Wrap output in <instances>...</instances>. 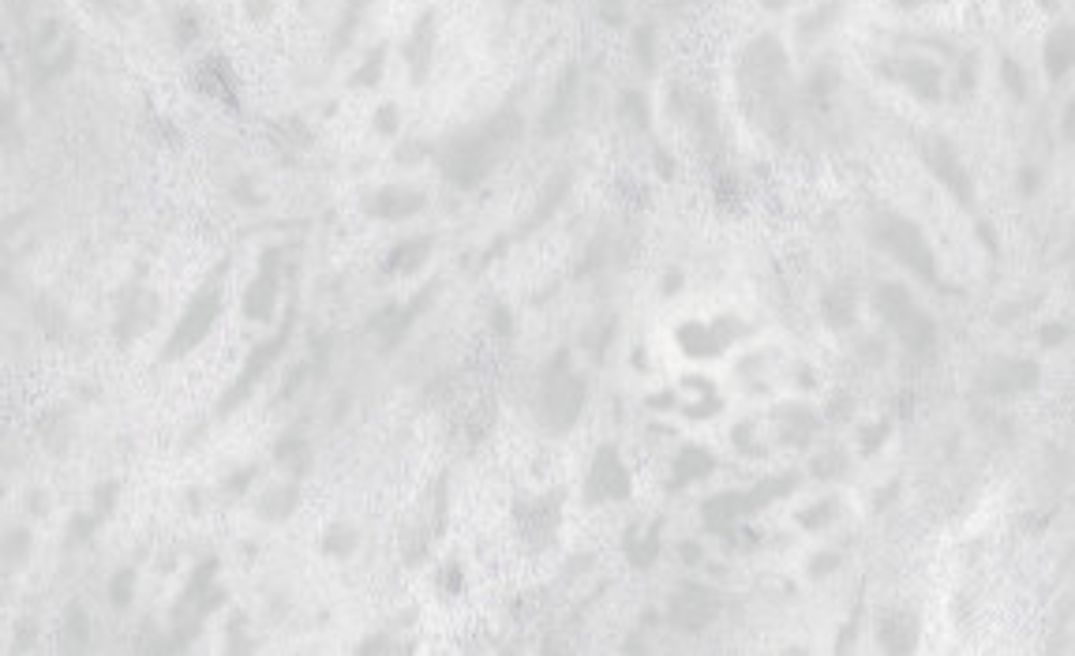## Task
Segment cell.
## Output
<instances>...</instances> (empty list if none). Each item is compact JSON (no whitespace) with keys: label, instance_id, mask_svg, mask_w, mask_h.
Segmentation results:
<instances>
[{"label":"cell","instance_id":"cell-29","mask_svg":"<svg viewBox=\"0 0 1075 656\" xmlns=\"http://www.w3.org/2000/svg\"><path fill=\"white\" fill-rule=\"evenodd\" d=\"M619 4L622 0H600V8H604L607 19H619Z\"/></svg>","mask_w":1075,"mask_h":656},{"label":"cell","instance_id":"cell-21","mask_svg":"<svg viewBox=\"0 0 1075 656\" xmlns=\"http://www.w3.org/2000/svg\"><path fill=\"white\" fill-rule=\"evenodd\" d=\"M356 548V533L345 525H330L326 529V552L330 555H349Z\"/></svg>","mask_w":1075,"mask_h":656},{"label":"cell","instance_id":"cell-4","mask_svg":"<svg viewBox=\"0 0 1075 656\" xmlns=\"http://www.w3.org/2000/svg\"><path fill=\"white\" fill-rule=\"evenodd\" d=\"M922 158H926L929 173L941 180L944 188L956 195L963 207H974V180H971V173H967V165L959 162V150L952 147L948 139L929 135L926 143H922Z\"/></svg>","mask_w":1075,"mask_h":656},{"label":"cell","instance_id":"cell-3","mask_svg":"<svg viewBox=\"0 0 1075 656\" xmlns=\"http://www.w3.org/2000/svg\"><path fill=\"white\" fill-rule=\"evenodd\" d=\"M877 244L892 255L896 263L918 274L922 282H937V259L929 248L926 233L911 222V218H899V214H884L877 222Z\"/></svg>","mask_w":1075,"mask_h":656},{"label":"cell","instance_id":"cell-26","mask_svg":"<svg viewBox=\"0 0 1075 656\" xmlns=\"http://www.w3.org/2000/svg\"><path fill=\"white\" fill-rule=\"evenodd\" d=\"M637 53H641V64H652V49H648V27L637 30Z\"/></svg>","mask_w":1075,"mask_h":656},{"label":"cell","instance_id":"cell-16","mask_svg":"<svg viewBox=\"0 0 1075 656\" xmlns=\"http://www.w3.org/2000/svg\"><path fill=\"white\" fill-rule=\"evenodd\" d=\"M431 45H435V30H431V15L420 23V27L413 30V38H409V49H405V57H409V64H413V75H424L428 72V60H431Z\"/></svg>","mask_w":1075,"mask_h":656},{"label":"cell","instance_id":"cell-27","mask_svg":"<svg viewBox=\"0 0 1075 656\" xmlns=\"http://www.w3.org/2000/svg\"><path fill=\"white\" fill-rule=\"evenodd\" d=\"M128 593H132V574H124V582H113V597H117V604H128Z\"/></svg>","mask_w":1075,"mask_h":656},{"label":"cell","instance_id":"cell-24","mask_svg":"<svg viewBox=\"0 0 1075 656\" xmlns=\"http://www.w3.org/2000/svg\"><path fill=\"white\" fill-rule=\"evenodd\" d=\"M813 473H817V477H828V473H843V458H840V454L817 458V462H813Z\"/></svg>","mask_w":1075,"mask_h":656},{"label":"cell","instance_id":"cell-28","mask_svg":"<svg viewBox=\"0 0 1075 656\" xmlns=\"http://www.w3.org/2000/svg\"><path fill=\"white\" fill-rule=\"evenodd\" d=\"M379 128H383V132L386 128H390V132L398 128V109H394V105H390V109H379Z\"/></svg>","mask_w":1075,"mask_h":656},{"label":"cell","instance_id":"cell-18","mask_svg":"<svg viewBox=\"0 0 1075 656\" xmlns=\"http://www.w3.org/2000/svg\"><path fill=\"white\" fill-rule=\"evenodd\" d=\"M825 315L832 327H851L855 323V297H851V289H832L825 297Z\"/></svg>","mask_w":1075,"mask_h":656},{"label":"cell","instance_id":"cell-10","mask_svg":"<svg viewBox=\"0 0 1075 656\" xmlns=\"http://www.w3.org/2000/svg\"><path fill=\"white\" fill-rule=\"evenodd\" d=\"M892 75H896L903 87H911L918 98H941V72L929 60L922 57L899 60L896 68H892Z\"/></svg>","mask_w":1075,"mask_h":656},{"label":"cell","instance_id":"cell-2","mask_svg":"<svg viewBox=\"0 0 1075 656\" xmlns=\"http://www.w3.org/2000/svg\"><path fill=\"white\" fill-rule=\"evenodd\" d=\"M877 312H881V319L888 323V327L896 330L899 334V342L907 345L911 353H926V349H933V338H937V330H933V319H929L918 304H914V297L903 289V285L896 282H888L877 289Z\"/></svg>","mask_w":1075,"mask_h":656},{"label":"cell","instance_id":"cell-17","mask_svg":"<svg viewBox=\"0 0 1075 656\" xmlns=\"http://www.w3.org/2000/svg\"><path fill=\"white\" fill-rule=\"evenodd\" d=\"M424 255H428V240H409V244H401V248L390 252L386 267L394 270V274H413L424 263Z\"/></svg>","mask_w":1075,"mask_h":656},{"label":"cell","instance_id":"cell-20","mask_svg":"<svg viewBox=\"0 0 1075 656\" xmlns=\"http://www.w3.org/2000/svg\"><path fill=\"white\" fill-rule=\"evenodd\" d=\"M293 503H296L293 488H274L259 507H263V518H285V514L293 510Z\"/></svg>","mask_w":1075,"mask_h":656},{"label":"cell","instance_id":"cell-12","mask_svg":"<svg viewBox=\"0 0 1075 656\" xmlns=\"http://www.w3.org/2000/svg\"><path fill=\"white\" fill-rule=\"evenodd\" d=\"M285 342H289V327H281V330H278V334H274V342L259 345V349H255V353H251L248 368H244V375H240V379H236V390H233V398H229V402H225V405H233V402H236V398H244V394H248V387H251V383H255V379H259V375H263V372H266V368H270V364H274V357H278L281 349H285Z\"/></svg>","mask_w":1075,"mask_h":656},{"label":"cell","instance_id":"cell-30","mask_svg":"<svg viewBox=\"0 0 1075 656\" xmlns=\"http://www.w3.org/2000/svg\"><path fill=\"white\" fill-rule=\"evenodd\" d=\"M1042 338H1046V342H1061L1064 327H1061V323H1053V327H1046V334H1042Z\"/></svg>","mask_w":1075,"mask_h":656},{"label":"cell","instance_id":"cell-1","mask_svg":"<svg viewBox=\"0 0 1075 656\" xmlns=\"http://www.w3.org/2000/svg\"><path fill=\"white\" fill-rule=\"evenodd\" d=\"M517 135H521V117H517V113H499V117H491L484 128H476V132L461 135V139L450 143L446 162H442L446 165V177L454 180V184H461V188L480 184V180L495 169V162L502 158V150L514 147Z\"/></svg>","mask_w":1075,"mask_h":656},{"label":"cell","instance_id":"cell-31","mask_svg":"<svg viewBox=\"0 0 1075 656\" xmlns=\"http://www.w3.org/2000/svg\"><path fill=\"white\" fill-rule=\"evenodd\" d=\"M248 12H251V15H263V12H266V0H248Z\"/></svg>","mask_w":1075,"mask_h":656},{"label":"cell","instance_id":"cell-22","mask_svg":"<svg viewBox=\"0 0 1075 656\" xmlns=\"http://www.w3.org/2000/svg\"><path fill=\"white\" fill-rule=\"evenodd\" d=\"M1001 72H1004V83H1008V90H1012L1016 98H1023V94H1027V79H1023V72H1016V60H1004Z\"/></svg>","mask_w":1075,"mask_h":656},{"label":"cell","instance_id":"cell-25","mask_svg":"<svg viewBox=\"0 0 1075 656\" xmlns=\"http://www.w3.org/2000/svg\"><path fill=\"white\" fill-rule=\"evenodd\" d=\"M832 567H840V555H817V559H813V574H817V578L832 574Z\"/></svg>","mask_w":1075,"mask_h":656},{"label":"cell","instance_id":"cell-19","mask_svg":"<svg viewBox=\"0 0 1075 656\" xmlns=\"http://www.w3.org/2000/svg\"><path fill=\"white\" fill-rule=\"evenodd\" d=\"M678 480H697V477H705V473H712V458H708L705 450L701 447H690V450H682V458H678Z\"/></svg>","mask_w":1075,"mask_h":656},{"label":"cell","instance_id":"cell-11","mask_svg":"<svg viewBox=\"0 0 1075 656\" xmlns=\"http://www.w3.org/2000/svg\"><path fill=\"white\" fill-rule=\"evenodd\" d=\"M776 432H780L783 443L791 447H806L817 432V417H813L806 405H783L776 413Z\"/></svg>","mask_w":1075,"mask_h":656},{"label":"cell","instance_id":"cell-7","mask_svg":"<svg viewBox=\"0 0 1075 656\" xmlns=\"http://www.w3.org/2000/svg\"><path fill=\"white\" fill-rule=\"evenodd\" d=\"M716 612H720V597H716L712 589H705V585H690V589H682V593L671 600V623L682 630H690V634L705 630L708 623L716 619Z\"/></svg>","mask_w":1075,"mask_h":656},{"label":"cell","instance_id":"cell-23","mask_svg":"<svg viewBox=\"0 0 1075 656\" xmlns=\"http://www.w3.org/2000/svg\"><path fill=\"white\" fill-rule=\"evenodd\" d=\"M828 518H832V503H817L813 510H806V514H802V525L821 529V525H828Z\"/></svg>","mask_w":1075,"mask_h":656},{"label":"cell","instance_id":"cell-13","mask_svg":"<svg viewBox=\"0 0 1075 656\" xmlns=\"http://www.w3.org/2000/svg\"><path fill=\"white\" fill-rule=\"evenodd\" d=\"M678 342H682V349L690 353V357H716V353H723V345H727V334H720V327H701V323H690V327H682L678 330Z\"/></svg>","mask_w":1075,"mask_h":656},{"label":"cell","instance_id":"cell-14","mask_svg":"<svg viewBox=\"0 0 1075 656\" xmlns=\"http://www.w3.org/2000/svg\"><path fill=\"white\" fill-rule=\"evenodd\" d=\"M1072 57H1075V45H1072V27H1057L1053 34H1049V42H1046V68L1053 79H1061L1068 68H1072Z\"/></svg>","mask_w":1075,"mask_h":656},{"label":"cell","instance_id":"cell-32","mask_svg":"<svg viewBox=\"0 0 1075 656\" xmlns=\"http://www.w3.org/2000/svg\"><path fill=\"white\" fill-rule=\"evenodd\" d=\"M356 4H368V0H356Z\"/></svg>","mask_w":1075,"mask_h":656},{"label":"cell","instance_id":"cell-8","mask_svg":"<svg viewBox=\"0 0 1075 656\" xmlns=\"http://www.w3.org/2000/svg\"><path fill=\"white\" fill-rule=\"evenodd\" d=\"M589 480H592V495H600V499H622V495H630V473H626L622 458L615 454V447H604L596 454Z\"/></svg>","mask_w":1075,"mask_h":656},{"label":"cell","instance_id":"cell-5","mask_svg":"<svg viewBox=\"0 0 1075 656\" xmlns=\"http://www.w3.org/2000/svg\"><path fill=\"white\" fill-rule=\"evenodd\" d=\"M218 312H221L218 285H214V289H203V293L192 300V308L184 312V319L177 323V330H173V338H169V345H165V360H173L177 353H188V349H195V345L203 342V338L210 334V327H214Z\"/></svg>","mask_w":1075,"mask_h":656},{"label":"cell","instance_id":"cell-9","mask_svg":"<svg viewBox=\"0 0 1075 656\" xmlns=\"http://www.w3.org/2000/svg\"><path fill=\"white\" fill-rule=\"evenodd\" d=\"M420 207H424V192L401 188V184L379 188V192L368 199V214H375V218H390V222H401V218L416 214Z\"/></svg>","mask_w":1075,"mask_h":656},{"label":"cell","instance_id":"cell-6","mask_svg":"<svg viewBox=\"0 0 1075 656\" xmlns=\"http://www.w3.org/2000/svg\"><path fill=\"white\" fill-rule=\"evenodd\" d=\"M585 405V387L581 379L570 375L566 364H559L555 372L547 375V390H544V417L551 428H570Z\"/></svg>","mask_w":1075,"mask_h":656},{"label":"cell","instance_id":"cell-15","mask_svg":"<svg viewBox=\"0 0 1075 656\" xmlns=\"http://www.w3.org/2000/svg\"><path fill=\"white\" fill-rule=\"evenodd\" d=\"M274 270H263L259 278H255V285L248 289V297H244V312L251 315V319H266L270 315V308H274Z\"/></svg>","mask_w":1075,"mask_h":656}]
</instances>
